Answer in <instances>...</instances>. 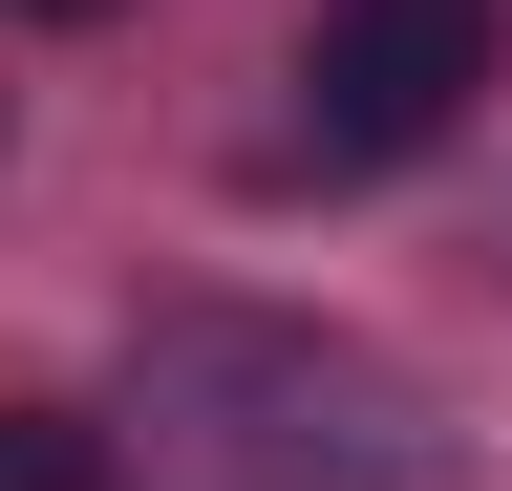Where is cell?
<instances>
[{
    "mask_svg": "<svg viewBox=\"0 0 512 491\" xmlns=\"http://www.w3.org/2000/svg\"><path fill=\"white\" fill-rule=\"evenodd\" d=\"M150 449L192 491H448V427L384 385L363 342L235 321V299H171L150 321Z\"/></svg>",
    "mask_w": 512,
    "mask_h": 491,
    "instance_id": "cell-1",
    "label": "cell"
},
{
    "mask_svg": "<svg viewBox=\"0 0 512 491\" xmlns=\"http://www.w3.org/2000/svg\"><path fill=\"white\" fill-rule=\"evenodd\" d=\"M491 65H512V43H491V0H342V22L299 43V129H320V171L448 150Z\"/></svg>",
    "mask_w": 512,
    "mask_h": 491,
    "instance_id": "cell-2",
    "label": "cell"
},
{
    "mask_svg": "<svg viewBox=\"0 0 512 491\" xmlns=\"http://www.w3.org/2000/svg\"><path fill=\"white\" fill-rule=\"evenodd\" d=\"M0 491H128V449L86 406H0Z\"/></svg>",
    "mask_w": 512,
    "mask_h": 491,
    "instance_id": "cell-3",
    "label": "cell"
},
{
    "mask_svg": "<svg viewBox=\"0 0 512 491\" xmlns=\"http://www.w3.org/2000/svg\"><path fill=\"white\" fill-rule=\"evenodd\" d=\"M0 22H107V0H0Z\"/></svg>",
    "mask_w": 512,
    "mask_h": 491,
    "instance_id": "cell-4",
    "label": "cell"
}]
</instances>
